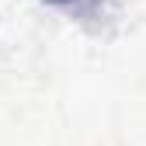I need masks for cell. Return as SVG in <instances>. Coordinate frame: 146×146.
Here are the masks:
<instances>
[{
	"instance_id": "6da1fadb",
	"label": "cell",
	"mask_w": 146,
	"mask_h": 146,
	"mask_svg": "<svg viewBox=\"0 0 146 146\" xmlns=\"http://www.w3.org/2000/svg\"><path fill=\"white\" fill-rule=\"evenodd\" d=\"M49 4H56V7H73V4H80V0H49Z\"/></svg>"
}]
</instances>
